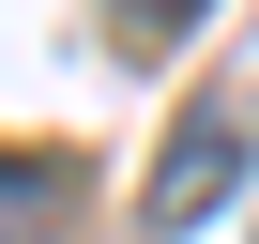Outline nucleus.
I'll return each instance as SVG.
<instances>
[{
    "instance_id": "7ed1b4c3",
    "label": "nucleus",
    "mask_w": 259,
    "mask_h": 244,
    "mask_svg": "<svg viewBox=\"0 0 259 244\" xmlns=\"http://www.w3.org/2000/svg\"><path fill=\"white\" fill-rule=\"evenodd\" d=\"M183 16H198V0H107V31H122V46H168Z\"/></svg>"
},
{
    "instance_id": "f257e3e1",
    "label": "nucleus",
    "mask_w": 259,
    "mask_h": 244,
    "mask_svg": "<svg viewBox=\"0 0 259 244\" xmlns=\"http://www.w3.org/2000/svg\"><path fill=\"white\" fill-rule=\"evenodd\" d=\"M229 168H244V107H213L198 138H168V168H153V229L213 214V198H229Z\"/></svg>"
},
{
    "instance_id": "f03ea898",
    "label": "nucleus",
    "mask_w": 259,
    "mask_h": 244,
    "mask_svg": "<svg viewBox=\"0 0 259 244\" xmlns=\"http://www.w3.org/2000/svg\"><path fill=\"white\" fill-rule=\"evenodd\" d=\"M61 214H76V168L61 153H0V244H46Z\"/></svg>"
}]
</instances>
